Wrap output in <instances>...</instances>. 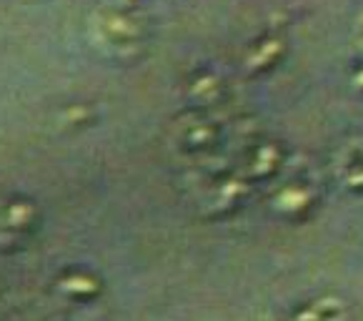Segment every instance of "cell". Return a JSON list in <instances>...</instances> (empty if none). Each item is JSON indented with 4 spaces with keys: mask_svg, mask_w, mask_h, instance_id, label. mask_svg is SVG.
<instances>
[{
    "mask_svg": "<svg viewBox=\"0 0 363 321\" xmlns=\"http://www.w3.org/2000/svg\"><path fill=\"white\" fill-rule=\"evenodd\" d=\"M88 43L113 63H135L150 48V21L143 11L96 6L86 21Z\"/></svg>",
    "mask_w": 363,
    "mask_h": 321,
    "instance_id": "6da1fadb",
    "label": "cell"
},
{
    "mask_svg": "<svg viewBox=\"0 0 363 321\" xmlns=\"http://www.w3.org/2000/svg\"><path fill=\"white\" fill-rule=\"evenodd\" d=\"M166 143L178 163H183L188 171H196L218 163L228 143V131L218 113L183 108L168 124Z\"/></svg>",
    "mask_w": 363,
    "mask_h": 321,
    "instance_id": "7a4b0ae2",
    "label": "cell"
},
{
    "mask_svg": "<svg viewBox=\"0 0 363 321\" xmlns=\"http://www.w3.org/2000/svg\"><path fill=\"white\" fill-rule=\"evenodd\" d=\"M191 204L196 206V214L206 221H228L253 204L258 196V188L240 176V171L228 163V166L196 168L191 171Z\"/></svg>",
    "mask_w": 363,
    "mask_h": 321,
    "instance_id": "3957f363",
    "label": "cell"
},
{
    "mask_svg": "<svg viewBox=\"0 0 363 321\" xmlns=\"http://www.w3.org/2000/svg\"><path fill=\"white\" fill-rule=\"evenodd\" d=\"M263 193H266L268 211L278 221L301 226L313 221L318 211L323 209L326 186H323V178L313 168V163L296 160L291 156V163L286 166V171L271 186L263 188Z\"/></svg>",
    "mask_w": 363,
    "mask_h": 321,
    "instance_id": "277c9868",
    "label": "cell"
},
{
    "mask_svg": "<svg viewBox=\"0 0 363 321\" xmlns=\"http://www.w3.org/2000/svg\"><path fill=\"white\" fill-rule=\"evenodd\" d=\"M291 156L294 153L289 151L284 138L266 134V131H256V134H248L240 141L233 166L238 168L240 176L248 183L263 191L286 171V166L291 163Z\"/></svg>",
    "mask_w": 363,
    "mask_h": 321,
    "instance_id": "5b68a950",
    "label": "cell"
},
{
    "mask_svg": "<svg viewBox=\"0 0 363 321\" xmlns=\"http://www.w3.org/2000/svg\"><path fill=\"white\" fill-rule=\"evenodd\" d=\"M43 229V209L26 193L0 196V251L26 249Z\"/></svg>",
    "mask_w": 363,
    "mask_h": 321,
    "instance_id": "8992f818",
    "label": "cell"
},
{
    "mask_svg": "<svg viewBox=\"0 0 363 321\" xmlns=\"http://www.w3.org/2000/svg\"><path fill=\"white\" fill-rule=\"evenodd\" d=\"M181 96L186 101V108L218 113V108L230 103V83L213 65H196L183 75Z\"/></svg>",
    "mask_w": 363,
    "mask_h": 321,
    "instance_id": "52a82bcc",
    "label": "cell"
},
{
    "mask_svg": "<svg viewBox=\"0 0 363 321\" xmlns=\"http://www.w3.org/2000/svg\"><path fill=\"white\" fill-rule=\"evenodd\" d=\"M291 43L281 31H263L240 48V70L248 78H268L289 60Z\"/></svg>",
    "mask_w": 363,
    "mask_h": 321,
    "instance_id": "ba28073f",
    "label": "cell"
},
{
    "mask_svg": "<svg viewBox=\"0 0 363 321\" xmlns=\"http://www.w3.org/2000/svg\"><path fill=\"white\" fill-rule=\"evenodd\" d=\"M331 176L348 196L363 198V134H351L336 143L328 160Z\"/></svg>",
    "mask_w": 363,
    "mask_h": 321,
    "instance_id": "9c48e42d",
    "label": "cell"
},
{
    "mask_svg": "<svg viewBox=\"0 0 363 321\" xmlns=\"http://www.w3.org/2000/svg\"><path fill=\"white\" fill-rule=\"evenodd\" d=\"M55 291L75 304H86L101 296L103 281L98 273H93L86 266H68L55 276Z\"/></svg>",
    "mask_w": 363,
    "mask_h": 321,
    "instance_id": "30bf717a",
    "label": "cell"
},
{
    "mask_svg": "<svg viewBox=\"0 0 363 321\" xmlns=\"http://www.w3.org/2000/svg\"><path fill=\"white\" fill-rule=\"evenodd\" d=\"M294 321H348V306L338 296H315L294 311Z\"/></svg>",
    "mask_w": 363,
    "mask_h": 321,
    "instance_id": "8fae6325",
    "label": "cell"
},
{
    "mask_svg": "<svg viewBox=\"0 0 363 321\" xmlns=\"http://www.w3.org/2000/svg\"><path fill=\"white\" fill-rule=\"evenodd\" d=\"M348 86L363 96V6L356 16V26H353V43H351V55H348L346 65Z\"/></svg>",
    "mask_w": 363,
    "mask_h": 321,
    "instance_id": "7c38bea8",
    "label": "cell"
},
{
    "mask_svg": "<svg viewBox=\"0 0 363 321\" xmlns=\"http://www.w3.org/2000/svg\"><path fill=\"white\" fill-rule=\"evenodd\" d=\"M98 124V108L88 101H73L60 108V126L68 131H86Z\"/></svg>",
    "mask_w": 363,
    "mask_h": 321,
    "instance_id": "4fadbf2b",
    "label": "cell"
},
{
    "mask_svg": "<svg viewBox=\"0 0 363 321\" xmlns=\"http://www.w3.org/2000/svg\"><path fill=\"white\" fill-rule=\"evenodd\" d=\"M98 6L121 8V11H143L148 6V0H98Z\"/></svg>",
    "mask_w": 363,
    "mask_h": 321,
    "instance_id": "5bb4252c",
    "label": "cell"
}]
</instances>
